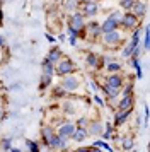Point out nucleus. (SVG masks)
Returning a JSON list of instances; mask_svg holds the SVG:
<instances>
[{
  "label": "nucleus",
  "instance_id": "f257e3e1",
  "mask_svg": "<svg viewBox=\"0 0 150 152\" xmlns=\"http://www.w3.org/2000/svg\"><path fill=\"white\" fill-rule=\"evenodd\" d=\"M79 86H80V80H79V77L75 75H70V74H67V75H63V79H61V89L65 91H77L79 89Z\"/></svg>",
  "mask_w": 150,
  "mask_h": 152
},
{
  "label": "nucleus",
  "instance_id": "f03ea898",
  "mask_svg": "<svg viewBox=\"0 0 150 152\" xmlns=\"http://www.w3.org/2000/svg\"><path fill=\"white\" fill-rule=\"evenodd\" d=\"M68 26H72L74 29H77V31L84 33V31H85V22H84V15H82V12H79V10L72 12Z\"/></svg>",
  "mask_w": 150,
  "mask_h": 152
},
{
  "label": "nucleus",
  "instance_id": "7ed1b4c3",
  "mask_svg": "<svg viewBox=\"0 0 150 152\" xmlns=\"http://www.w3.org/2000/svg\"><path fill=\"white\" fill-rule=\"evenodd\" d=\"M75 69V65L72 60H68V58H63L61 56L60 62H58V65H56V74L58 75H67V74H72V70Z\"/></svg>",
  "mask_w": 150,
  "mask_h": 152
},
{
  "label": "nucleus",
  "instance_id": "20e7f679",
  "mask_svg": "<svg viewBox=\"0 0 150 152\" xmlns=\"http://www.w3.org/2000/svg\"><path fill=\"white\" fill-rule=\"evenodd\" d=\"M136 24H138V17L133 12H130V10L123 15L121 21H119V26H123L125 29H135Z\"/></svg>",
  "mask_w": 150,
  "mask_h": 152
},
{
  "label": "nucleus",
  "instance_id": "39448f33",
  "mask_svg": "<svg viewBox=\"0 0 150 152\" xmlns=\"http://www.w3.org/2000/svg\"><path fill=\"white\" fill-rule=\"evenodd\" d=\"M97 12H99V7H97V4H95L94 0L92 2L90 0L84 2V5H82V15L84 17H94Z\"/></svg>",
  "mask_w": 150,
  "mask_h": 152
},
{
  "label": "nucleus",
  "instance_id": "423d86ee",
  "mask_svg": "<svg viewBox=\"0 0 150 152\" xmlns=\"http://www.w3.org/2000/svg\"><path fill=\"white\" fill-rule=\"evenodd\" d=\"M102 41L106 45H118L121 41V34L118 29H113V31H108V33H102Z\"/></svg>",
  "mask_w": 150,
  "mask_h": 152
},
{
  "label": "nucleus",
  "instance_id": "0eeeda50",
  "mask_svg": "<svg viewBox=\"0 0 150 152\" xmlns=\"http://www.w3.org/2000/svg\"><path fill=\"white\" fill-rule=\"evenodd\" d=\"M48 147L50 149H55V151H63V149H67V140L55 133L53 137H51V140L48 142Z\"/></svg>",
  "mask_w": 150,
  "mask_h": 152
},
{
  "label": "nucleus",
  "instance_id": "6e6552de",
  "mask_svg": "<svg viewBox=\"0 0 150 152\" xmlns=\"http://www.w3.org/2000/svg\"><path fill=\"white\" fill-rule=\"evenodd\" d=\"M74 130H75V125L74 123H63V125H60V128H58V133H56V135H60L61 138L68 140V138L72 137Z\"/></svg>",
  "mask_w": 150,
  "mask_h": 152
},
{
  "label": "nucleus",
  "instance_id": "1a4fd4ad",
  "mask_svg": "<svg viewBox=\"0 0 150 152\" xmlns=\"http://www.w3.org/2000/svg\"><path fill=\"white\" fill-rule=\"evenodd\" d=\"M118 28H119V22L116 21L114 17H111V15H109L108 19L102 22L101 31H102V33H108V31H113V29H118Z\"/></svg>",
  "mask_w": 150,
  "mask_h": 152
},
{
  "label": "nucleus",
  "instance_id": "9d476101",
  "mask_svg": "<svg viewBox=\"0 0 150 152\" xmlns=\"http://www.w3.org/2000/svg\"><path fill=\"white\" fill-rule=\"evenodd\" d=\"M87 135H89V132H87V128H84V126H75V130H74V133H72V137L70 138H74L75 142H84L85 138H87Z\"/></svg>",
  "mask_w": 150,
  "mask_h": 152
},
{
  "label": "nucleus",
  "instance_id": "9b49d317",
  "mask_svg": "<svg viewBox=\"0 0 150 152\" xmlns=\"http://www.w3.org/2000/svg\"><path fill=\"white\" fill-rule=\"evenodd\" d=\"M131 10H133V14L140 19V17H143V15L147 14V4H145V2H135L133 7H131Z\"/></svg>",
  "mask_w": 150,
  "mask_h": 152
},
{
  "label": "nucleus",
  "instance_id": "f8f14e48",
  "mask_svg": "<svg viewBox=\"0 0 150 152\" xmlns=\"http://www.w3.org/2000/svg\"><path fill=\"white\" fill-rule=\"evenodd\" d=\"M130 115H131V110H119L118 113H116L114 123H116V125H123L125 121H128Z\"/></svg>",
  "mask_w": 150,
  "mask_h": 152
},
{
  "label": "nucleus",
  "instance_id": "ddd939ff",
  "mask_svg": "<svg viewBox=\"0 0 150 152\" xmlns=\"http://www.w3.org/2000/svg\"><path fill=\"white\" fill-rule=\"evenodd\" d=\"M61 51H60V48H51L50 50V53H48V56H46V60L48 62H51L53 65H56V63L60 62V58H61Z\"/></svg>",
  "mask_w": 150,
  "mask_h": 152
},
{
  "label": "nucleus",
  "instance_id": "4468645a",
  "mask_svg": "<svg viewBox=\"0 0 150 152\" xmlns=\"http://www.w3.org/2000/svg\"><path fill=\"white\" fill-rule=\"evenodd\" d=\"M131 106H133V96L128 94L121 97V101L118 103V110H131Z\"/></svg>",
  "mask_w": 150,
  "mask_h": 152
},
{
  "label": "nucleus",
  "instance_id": "2eb2a0df",
  "mask_svg": "<svg viewBox=\"0 0 150 152\" xmlns=\"http://www.w3.org/2000/svg\"><path fill=\"white\" fill-rule=\"evenodd\" d=\"M55 135V130L51 126H44L43 130H41V138H43V144L48 145V142L51 140V137Z\"/></svg>",
  "mask_w": 150,
  "mask_h": 152
},
{
  "label": "nucleus",
  "instance_id": "dca6fc26",
  "mask_svg": "<svg viewBox=\"0 0 150 152\" xmlns=\"http://www.w3.org/2000/svg\"><path fill=\"white\" fill-rule=\"evenodd\" d=\"M108 86H113V87H121L123 86V79L119 75H116L114 72L108 75Z\"/></svg>",
  "mask_w": 150,
  "mask_h": 152
},
{
  "label": "nucleus",
  "instance_id": "f3484780",
  "mask_svg": "<svg viewBox=\"0 0 150 152\" xmlns=\"http://www.w3.org/2000/svg\"><path fill=\"white\" fill-rule=\"evenodd\" d=\"M79 2L80 0H63V9L67 12H75L79 9Z\"/></svg>",
  "mask_w": 150,
  "mask_h": 152
},
{
  "label": "nucleus",
  "instance_id": "a211bd4d",
  "mask_svg": "<svg viewBox=\"0 0 150 152\" xmlns=\"http://www.w3.org/2000/svg\"><path fill=\"white\" fill-rule=\"evenodd\" d=\"M41 69H43V74H48V75H51L53 77L55 74V65L51 62H48L46 58L43 60V63H41Z\"/></svg>",
  "mask_w": 150,
  "mask_h": 152
},
{
  "label": "nucleus",
  "instance_id": "6ab92c4d",
  "mask_svg": "<svg viewBox=\"0 0 150 152\" xmlns=\"http://www.w3.org/2000/svg\"><path fill=\"white\" fill-rule=\"evenodd\" d=\"M87 130H89L90 135H102V125L99 123V121H92Z\"/></svg>",
  "mask_w": 150,
  "mask_h": 152
},
{
  "label": "nucleus",
  "instance_id": "aec40b11",
  "mask_svg": "<svg viewBox=\"0 0 150 152\" xmlns=\"http://www.w3.org/2000/svg\"><path fill=\"white\" fill-rule=\"evenodd\" d=\"M135 147V138L133 137H125L121 140V149L123 151H131Z\"/></svg>",
  "mask_w": 150,
  "mask_h": 152
},
{
  "label": "nucleus",
  "instance_id": "412c9836",
  "mask_svg": "<svg viewBox=\"0 0 150 152\" xmlns=\"http://www.w3.org/2000/svg\"><path fill=\"white\" fill-rule=\"evenodd\" d=\"M136 46H138L136 43L130 41V45H128V46H125V50H123V56H125V58H130V56H131V53L135 51Z\"/></svg>",
  "mask_w": 150,
  "mask_h": 152
},
{
  "label": "nucleus",
  "instance_id": "4be33fe9",
  "mask_svg": "<svg viewBox=\"0 0 150 152\" xmlns=\"http://www.w3.org/2000/svg\"><path fill=\"white\" fill-rule=\"evenodd\" d=\"M102 89L106 91V94H108L111 99H114L118 94H119V87H113V86H106V87H102Z\"/></svg>",
  "mask_w": 150,
  "mask_h": 152
},
{
  "label": "nucleus",
  "instance_id": "5701e85b",
  "mask_svg": "<svg viewBox=\"0 0 150 152\" xmlns=\"http://www.w3.org/2000/svg\"><path fill=\"white\" fill-rule=\"evenodd\" d=\"M133 4H135V0H119V7H121V10H125V12L131 10Z\"/></svg>",
  "mask_w": 150,
  "mask_h": 152
},
{
  "label": "nucleus",
  "instance_id": "b1692460",
  "mask_svg": "<svg viewBox=\"0 0 150 152\" xmlns=\"http://www.w3.org/2000/svg\"><path fill=\"white\" fill-rule=\"evenodd\" d=\"M89 29H90V34H94V36H99V34H102V31H101V26L97 24V22H90L87 26Z\"/></svg>",
  "mask_w": 150,
  "mask_h": 152
},
{
  "label": "nucleus",
  "instance_id": "393cba45",
  "mask_svg": "<svg viewBox=\"0 0 150 152\" xmlns=\"http://www.w3.org/2000/svg\"><path fill=\"white\" fill-rule=\"evenodd\" d=\"M51 84V75H48V74H43L41 75V84H39V87L41 89H44V87H48Z\"/></svg>",
  "mask_w": 150,
  "mask_h": 152
},
{
  "label": "nucleus",
  "instance_id": "a878e982",
  "mask_svg": "<svg viewBox=\"0 0 150 152\" xmlns=\"http://www.w3.org/2000/svg\"><path fill=\"white\" fill-rule=\"evenodd\" d=\"M87 65L89 67H97V56L94 53H89L87 55Z\"/></svg>",
  "mask_w": 150,
  "mask_h": 152
},
{
  "label": "nucleus",
  "instance_id": "bb28decb",
  "mask_svg": "<svg viewBox=\"0 0 150 152\" xmlns=\"http://www.w3.org/2000/svg\"><path fill=\"white\" fill-rule=\"evenodd\" d=\"M143 50H149V26H145V33H143Z\"/></svg>",
  "mask_w": 150,
  "mask_h": 152
},
{
  "label": "nucleus",
  "instance_id": "cd10ccee",
  "mask_svg": "<svg viewBox=\"0 0 150 152\" xmlns=\"http://www.w3.org/2000/svg\"><path fill=\"white\" fill-rule=\"evenodd\" d=\"M94 145H95V147H101V149H104V151H111V147H109L104 140H95Z\"/></svg>",
  "mask_w": 150,
  "mask_h": 152
},
{
  "label": "nucleus",
  "instance_id": "c85d7f7f",
  "mask_svg": "<svg viewBox=\"0 0 150 152\" xmlns=\"http://www.w3.org/2000/svg\"><path fill=\"white\" fill-rule=\"evenodd\" d=\"M26 147L29 149V151H33V152H38V151H39V147L34 144L33 140H26Z\"/></svg>",
  "mask_w": 150,
  "mask_h": 152
},
{
  "label": "nucleus",
  "instance_id": "c756f323",
  "mask_svg": "<svg viewBox=\"0 0 150 152\" xmlns=\"http://www.w3.org/2000/svg\"><path fill=\"white\" fill-rule=\"evenodd\" d=\"M119 69H121V65H119V63H114V62H109L108 63V70H109V72H118Z\"/></svg>",
  "mask_w": 150,
  "mask_h": 152
},
{
  "label": "nucleus",
  "instance_id": "7c9ffc66",
  "mask_svg": "<svg viewBox=\"0 0 150 152\" xmlns=\"http://www.w3.org/2000/svg\"><path fill=\"white\" fill-rule=\"evenodd\" d=\"M2 149H4V151H10V149H12L10 138H4V140H2Z\"/></svg>",
  "mask_w": 150,
  "mask_h": 152
},
{
  "label": "nucleus",
  "instance_id": "2f4dec72",
  "mask_svg": "<svg viewBox=\"0 0 150 152\" xmlns=\"http://www.w3.org/2000/svg\"><path fill=\"white\" fill-rule=\"evenodd\" d=\"M131 41L136 43V45H140V29H135V31H133V34H131Z\"/></svg>",
  "mask_w": 150,
  "mask_h": 152
},
{
  "label": "nucleus",
  "instance_id": "473e14b6",
  "mask_svg": "<svg viewBox=\"0 0 150 152\" xmlns=\"http://www.w3.org/2000/svg\"><path fill=\"white\" fill-rule=\"evenodd\" d=\"M111 17H114L116 21L119 22V21H121V17H123V15H121V12H113V14H111Z\"/></svg>",
  "mask_w": 150,
  "mask_h": 152
},
{
  "label": "nucleus",
  "instance_id": "72a5a7b5",
  "mask_svg": "<svg viewBox=\"0 0 150 152\" xmlns=\"http://www.w3.org/2000/svg\"><path fill=\"white\" fill-rule=\"evenodd\" d=\"M131 89H133V87H131V86H128L126 89L123 91V96H128V94H131Z\"/></svg>",
  "mask_w": 150,
  "mask_h": 152
},
{
  "label": "nucleus",
  "instance_id": "f704fd0d",
  "mask_svg": "<svg viewBox=\"0 0 150 152\" xmlns=\"http://www.w3.org/2000/svg\"><path fill=\"white\" fill-rule=\"evenodd\" d=\"M94 101H95V103H97V104H99V106H104V103H102V99H101V97L94 96Z\"/></svg>",
  "mask_w": 150,
  "mask_h": 152
},
{
  "label": "nucleus",
  "instance_id": "c9c22d12",
  "mask_svg": "<svg viewBox=\"0 0 150 152\" xmlns=\"http://www.w3.org/2000/svg\"><path fill=\"white\" fill-rule=\"evenodd\" d=\"M85 123H87V120H85V118H80V120H79V125H80V126H84Z\"/></svg>",
  "mask_w": 150,
  "mask_h": 152
},
{
  "label": "nucleus",
  "instance_id": "e433bc0d",
  "mask_svg": "<svg viewBox=\"0 0 150 152\" xmlns=\"http://www.w3.org/2000/svg\"><path fill=\"white\" fill-rule=\"evenodd\" d=\"M70 45L75 46V45H77V38H70Z\"/></svg>",
  "mask_w": 150,
  "mask_h": 152
},
{
  "label": "nucleus",
  "instance_id": "4c0bfd02",
  "mask_svg": "<svg viewBox=\"0 0 150 152\" xmlns=\"http://www.w3.org/2000/svg\"><path fill=\"white\" fill-rule=\"evenodd\" d=\"M4 45H5V38H4V36H0V46H4Z\"/></svg>",
  "mask_w": 150,
  "mask_h": 152
},
{
  "label": "nucleus",
  "instance_id": "58836bf2",
  "mask_svg": "<svg viewBox=\"0 0 150 152\" xmlns=\"http://www.w3.org/2000/svg\"><path fill=\"white\" fill-rule=\"evenodd\" d=\"M2 19H4V12H2V9H0V22H2Z\"/></svg>",
  "mask_w": 150,
  "mask_h": 152
},
{
  "label": "nucleus",
  "instance_id": "ea45409f",
  "mask_svg": "<svg viewBox=\"0 0 150 152\" xmlns=\"http://www.w3.org/2000/svg\"><path fill=\"white\" fill-rule=\"evenodd\" d=\"M2 116H4V113H2V110H0V120H2Z\"/></svg>",
  "mask_w": 150,
  "mask_h": 152
},
{
  "label": "nucleus",
  "instance_id": "a19ab883",
  "mask_svg": "<svg viewBox=\"0 0 150 152\" xmlns=\"http://www.w3.org/2000/svg\"><path fill=\"white\" fill-rule=\"evenodd\" d=\"M94 2H97V0H94Z\"/></svg>",
  "mask_w": 150,
  "mask_h": 152
}]
</instances>
